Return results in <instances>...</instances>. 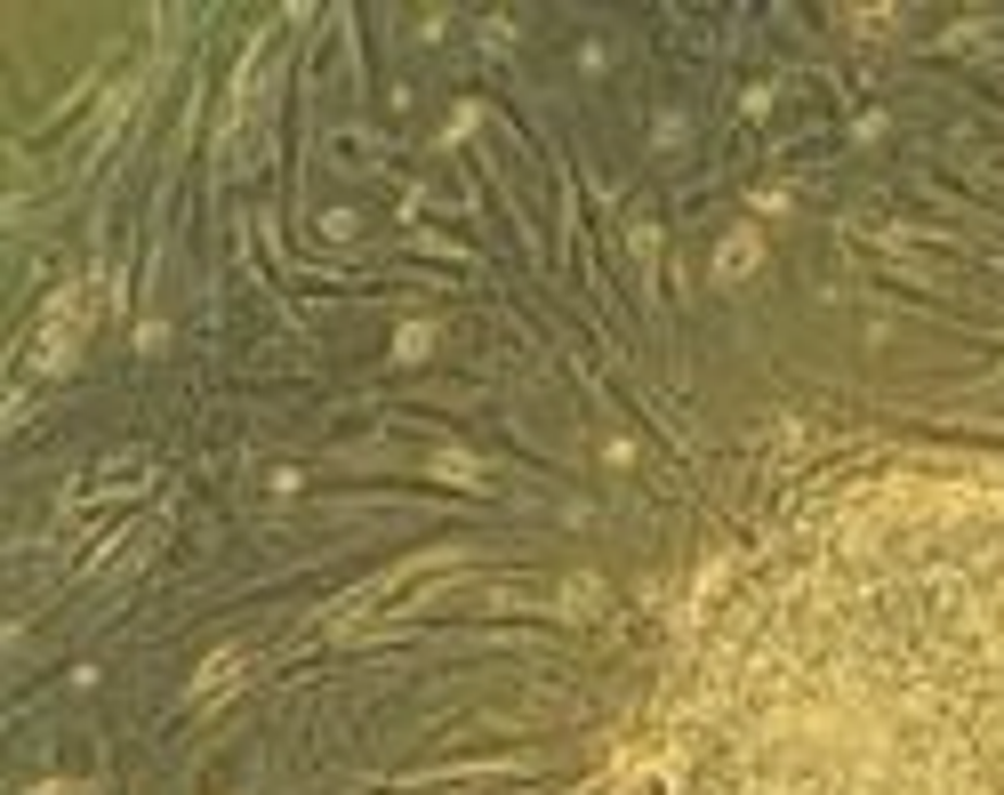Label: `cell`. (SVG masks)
<instances>
[{"mask_svg": "<svg viewBox=\"0 0 1004 795\" xmlns=\"http://www.w3.org/2000/svg\"><path fill=\"white\" fill-rule=\"evenodd\" d=\"M755 250H764V241H755V226H740V234L724 241V257H715V274H748V265H755Z\"/></svg>", "mask_w": 1004, "mask_h": 795, "instance_id": "1", "label": "cell"}, {"mask_svg": "<svg viewBox=\"0 0 1004 795\" xmlns=\"http://www.w3.org/2000/svg\"><path fill=\"white\" fill-rule=\"evenodd\" d=\"M234 683H241V659L225 651V659H210V676L193 683V699H217V691H234Z\"/></svg>", "mask_w": 1004, "mask_h": 795, "instance_id": "2", "label": "cell"}]
</instances>
